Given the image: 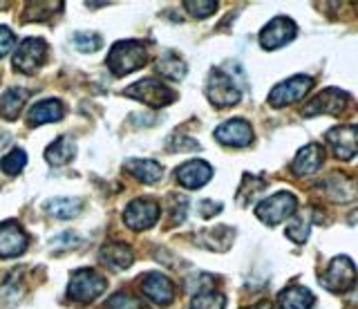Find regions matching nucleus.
<instances>
[{"label": "nucleus", "instance_id": "nucleus-1", "mask_svg": "<svg viewBox=\"0 0 358 309\" xmlns=\"http://www.w3.org/2000/svg\"><path fill=\"white\" fill-rule=\"evenodd\" d=\"M148 61V52H145L143 43L139 41H119L112 45L108 54V68L115 76H126L134 70H139Z\"/></svg>", "mask_w": 358, "mask_h": 309}, {"label": "nucleus", "instance_id": "nucleus-2", "mask_svg": "<svg viewBox=\"0 0 358 309\" xmlns=\"http://www.w3.org/2000/svg\"><path fill=\"white\" fill-rule=\"evenodd\" d=\"M206 96L215 108H229L240 101L242 92H240V87L235 85L233 76L229 72L213 68L206 79Z\"/></svg>", "mask_w": 358, "mask_h": 309}, {"label": "nucleus", "instance_id": "nucleus-3", "mask_svg": "<svg viewBox=\"0 0 358 309\" xmlns=\"http://www.w3.org/2000/svg\"><path fill=\"white\" fill-rule=\"evenodd\" d=\"M106 278L94 269H78L72 273L70 285H67V298L76 303H92L106 292Z\"/></svg>", "mask_w": 358, "mask_h": 309}, {"label": "nucleus", "instance_id": "nucleus-4", "mask_svg": "<svg viewBox=\"0 0 358 309\" xmlns=\"http://www.w3.org/2000/svg\"><path fill=\"white\" fill-rule=\"evenodd\" d=\"M358 280V271L354 267V262L347 258V256H338L329 262V267L324 269V273L320 275V285L324 287L327 292L334 294H343L347 289H352Z\"/></svg>", "mask_w": 358, "mask_h": 309}, {"label": "nucleus", "instance_id": "nucleus-5", "mask_svg": "<svg viewBox=\"0 0 358 309\" xmlns=\"http://www.w3.org/2000/svg\"><path fill=\"white\" fill-rule=\"evenodd\" d=\"M298 208V200L294 193L289 191H280V193H273L271 197H266L255 208V215L262 220L264 224L268 227H275L280 224L282 220H287L289 215H294Z\"/></svg>", "mask_w": 358, "mask_h": 309}, {"label": "nucleus", "instance_id": "nucleus-6", "mask_svg": "<svg viewBox=\"0 0 358 309\" xmlns=\"http://www.w3.org/2000/svg\"><path fill=\"white\" fill-rule=\"evenodd\" d=\"M123 94L137 99V101L150 106V108L171 106L177 99V92L173 90V87H168L166 83H159V81H155V79H141L139 83L126 87Z\"/></svg>", "mask_w": 358, "mask_h": 309}, {"label": "nucleus", "instance_id": "nucleus-7", "mask_svg": "<svg viewBox=\"0 0 358 309\" xmlns=\"http://www.w3.org/2000/svg\"><path fill=\"white\" fill-rule=\"evenodd\" d=\"M311 87H313L311 76L296 74V76H291V79L278 83L273 90L268 92V103H271L273 108H285L289 103H296L311 90Z\"/></svg>", "mask_w": 358, "mask_h": 309}, {"label": "nucleus", "instance_id": "nucleus-8", "mask_svg": "<svg viewBox=\"0 0 358 309\" xmlns=\"http://www.w3.org/2000/svg\"><path fill=\"white\" fill-rule=\"evenodd\" d=\"M48 59V43L43 38H25L14 52V68L22 74H34Z\"/></svg>", "mask_w": 358, "mask_h": 309}, {"label": "nucleus", "instance_id": "nucleus-9", "mask_svg": "<svg viewBox=\"0 0 358 309\" xmlns=\"http://www.w3.org/2000/svg\"><path fill=\"white\" fill-rule=\"evenodd\" d=\"M157 220H159V204L150 200V197H137L123 211V222L137 231L155 227Z\"/></svg>", "mask_w": 358, "mask_h": 309}, {"label": "nucleus", "instance_id": "nucleus-10", "mask_svg": "<svg viewBox=\"0 0 358 309\" xmlns=\"http://www.w3.org/2000/svg\"><path fill=\"white\" fill-rule=\"evenodd\" d=\"M298 34V27L291 18L287 16H275L271 23H268L260 31V45L264 50H280L287 43H291Z\"/></svg>", "mask_w": 358, "mask_h": 309}, {"label": "nucleus", "instance_id": "nucleus-11", "mask_svg": "<svg viewBox=\"0 0 358 309\" xmlns=\"http://www.w3.org/2000/svg\"><path fill=\"white\" fill-rule=\"evenodd\" d=\"M350 103V96H347L338 87H327L324 92H320L316 99L305 106L302 115L305 117H316V115H341L345 106Z\"/></svg>", "mask_w": 358, "mask_h": 309}, {"label": "nucleus", "instance_id": "nucleus-12", "mask_svg": "<svg viewBox=\"0 0 358 309\" xmlns=\"http://www.w3.org/2000/svg\"><path fill=\"white\" fill-rule=\"evenodd\" d=\"M327 143L338 159H352L354 154H358V126L345 124L331 128L327 132Z\"/></svg>", "mask_w": 358, "mask_h": 309}, {"label": "nucleus", "instance_id": "nucleus-13", "mask_svg": "<svg viewBox=\"0 0 358 309\" xmlns=\"http://www.w3.org/2000/svg\"><path fill=\"white\" fill-rule=\"evenodd\" d=\"M141 292H143V296H148L155 305H171L175 298V285L168 275H164L159 271H150L143 275Z\"/></svg>", "mask_w": 358, "mask_h": 309}, {"label": "nucleus", "instance_id": "nucleus-14", "mask_svg": "<svg viewBox=\"0 0 358 309\" xmlns=\"http://www.w3.org/2000/svg\"><path fill=\"white\" fill-rule=\"evenodd\" d=\"M215 139L224 143V146L244 148L253 141V128L249 121H244V119H231L215 130Z\"/></svg>", "mask_w": 358, "mask_h": 309}, {"label": "nucleus", "instance_id": "nucleus-15", "mask_svg": "<svg viewBox=\"0 0 358 309\" xmlns=\"http://www.w3.org/2000/svg\"><path fill=\"white\" fill-rule=\"evenodd\" d=\"M27 233L16 222L0 224V258H14L20 256L27 249Z\"/></svg>", "mask_w": 358, "mask_h": 309}, {"label": "nucleus", "instance_id": "nucleus-16", "mask_svg": "<svg viewBox=\"0 0 358 309\" xmlns=\"http://www.w3.org/2000/svg\"><path fill=\"white\" fill-rule=\"evenodd\" d=\"M175 178L184 189H201L213 178V168L201 159H190L175 171Z\"/></svg>", "mask_w": 358, "mask_h": 309}, {"label": "nucleus", "instance_id": "nucleus-17", "mask_svg": "<svg viewBox=\"0 0 358 309\" xmlns=\"http://www.w3.org/2000/svg\"><path fill=\"white\" fill-rule=\"evenodd\" d=\"M322 161H324L322 146L320 143H309V146H305L296 154L294 164H291V171H294V175H298V178H307V175L320 171Z\"/></svg>", "mask_w": 358, "mask_h": 309}, {"label": "nucleus", "instance_id": "nucleus-18", "mask_svg": "<svg viewBox=\"0 0 358 309\" xmlns=\"http://www.w3.org/2000/svg\"><path fill=\"white\" fill-rule=\"evenodd\" d=\"M99 260L106 264V267L115 269V271H123L128 269L132 260H134V253L128 245H121V242H108V245L101 247L99 251Z\"/></svg>", "mask_w": 358, "mask_h": 309}, {"label": "nucleus", "instance_id": "nucleus-19", "mask_svg": "<svg viewBox=\"0 0 358 309\" xmlns=\"http://www.w3.org/2000/svg\"><path fill=\"white\" fill-rule=\"evenodd\" d=\"M63 113H65V106L59 101V99H43V101L31 106L27 121H29V126L54 124V121H61Z\"/></svg>", "mask_w": 358, "mask_h": 309}, {"label": "nucleus", "instance_id": "nucleus-20", "mask_svg": "<svg viewBox=\"0 0 358 309\" xmlns=\"http://www.w3.org/2000/svg\"><path fill=\"white\" fill-rule=\"evenodd\" d=\"M278 307L280 309H311L313 294L307 289V287L291 285L278 294Z\"/></svg>", "mask_w": 358, "mask_h": 309}, {"label": "nucleus", "instance_id": "nucleus-21", "mask_svg": "<svg viewBox=\"0 0 358 309\" xmlns=\"http://www.w3.org/2000/svg\"><path fill=\"white\" fill-rule=\"evenodd\" d=\"M76 154V143L72 137H59L52 141L48 150H45V159H48L52 166H63V164L72 161Z\"/></svg>", "mask_w": 358, "mask_h": 309}, {"label": "nucleus", "instance_id": "nucleus-22", "mask_svg": "<svg viewBox=\"0 0 358 309\" xmlns=\"http://www.w3.org/2000/svg\"><path fill=\"white\" fill-rule=\"evenodd\" d=\"M126 168L143 184H155L164 178V168L159 161L155 159H130L126 164Z\"/></svg>", "mask_w": 358, "mask_h": 309}, {"label": "nucleus", "instance_id": "nucleus-23", "mask_svg": "<svg viewBox=\"0 0 358 309\" xmlns=\"http://www.w3.org/2000/svg\"><path fill=\"white\" fill-rule=\"evenodd\" d=\"M29 92L22 90V87H11L3 96H0V119H16L20 115L22 106H25Z\"/></svg>", "mask_w": 358, "mask_h": 309}, {"label": "nucleus", "instance_id": "nucleus-24", "mask_svg": "<svg viewBox=\"0 0 358 309\" xmlns=\"http://www.w3.org/2000/svg\"><path fill=\"white\" fill-rule=\"evenodd\" d=\"M81 208L83 200H78V197H54V200L45 202V211L59 220H72L81 213Z\"/></svg>", "mask_w": 358, "mask_h": 309}, {"label": "nucleus", "instance_id": "nucleus-25", "mask_svg": "<svg viewBox=\"0 0 358 309\" xmlns=\"http://www.w3.org/2000/svg\"><path fill=\"white\" fill-rule=\"evenodd\" d=\"M155 70H157V74H162L164 79H168V81H182L186 76V72H188L186 63L173 52H166L164 57L157 61Z\"/></svg>", "mask_w": 358, "mask_h": 309}, {"label": "nucleus", "instance_id": "nucleus-26", "mask_svg": "<svg viewBox=\"0 0 358 309\" xmlns=\"http://www.w3.org/2000/svg\"><path fill=\"white\" fill-rule=\"evenodd\" d=\"M227 307V298L220 292H201L197 296H193V301H190V307L188 309H224Z\"/></svg>", "mask_w": 358, "mask_h": 309}, {"label": "nucleus", "instance_id": "nucleus-27", "mask_svg": "<svg viewBox=\"0 0 358 309\" xmlns=\"http://www.w3.org/2000/svg\"><path fill=\"white\" fill-rule=\"evenodd\" d=\"M287 236L294 240L296 245H305V240L309 238V220L302 213H296L287 227Z\"/></svg>", "mask_w": 358, "mask_h": 309}, {"label": "nucleus", "instance_id": "nucleus-28", "mask_svg": "<svg viewBox=\"0 0 358 309\" xmlns=\"http://www.w3.org/2000/svg\"><path fill=\"white\" fill-rule=\"evenodd\" d=\"M25 164H27L25 150L16 148V150H11L9 154H5L3 161H0V168H3L7 175H18L22 168H25Z\"/></svg>", "mask_w": 358, "mask_h": 309}, {"label": "nucleus", "instance_id": "nucleus-29", "mask_svg": "<svg viewBox=\"0 0 358 309\" xmlns=\"http://www.w3.org/2000/svg\"><path fill=\"white\" fill-rule=\"evenodd\" d=\"M72 43H74V48L81 52H96L101 48V43H103V38H101L96 31H76L72 36Z\"/></svg>", "mask_w": 358, "mask_h": 309}, {"label": "nucleus", "instance_id": "nucleus-30", "mask_svg": "<svg viewBox=\"0 0 358 309\" xmlns=\"http://www.w3.org/2000/svg\"><path fill=\"white\" fill-rule=\"evenodd\" d=\"M106 309H145L137 296H132L128 292H119L106 303Z\"/></svg>", "mask_w": 358, "mask_h": 309}, {"label": "nucleus", "instance_id": "nucleus-31", "mask_svg": "<svg viewBox=\"0 0 358 309\" xmlns=\"http://www.w3.org/2000/svg\"><path fill=\"white\" fill-rule=\"evenodd\" d=\"M184 7L188 9L190 16L206 18V16H210L217 9V3H215V0H186Z\"/></svg>", "mask_w": 358, "mask_h": 309}, {"label": "nucleus", "instance_id": "nucleus-32", "mask_svg": "<svg viewBox=\"0 0 358 309\" xmlns=\"http://www.w3.org/2000/svg\"><path fill=\"white\" fill-rule=\"evenodd\" d=\"M188 197L184 195H173L171 197V224H179L184 222V217L188 213Z\"/></svg>", "mask_w": 358, "mask_h": 309}, {"label": "nucleus", "instance_id": "nucleus-33", "mask_svg": "<svg viewBox=\"0 0 358 309\" xmlns=\"http://www.w3.org/2000/svg\"><path fill=\"white\" fill-rule=\"evenodd\" d=\"M81 242H83L81 236H76V233H72V231H67V233H61L59 238L52 240V249H70V247L81 245Z\"/></svg>", "mask_w": 358, "mask_h": 309}, {"label": "nucleus", "instance_id": "nucleus-34", "mask_svg": "<svg viewBox=\"0 0 358 309\" xmlns=\"http://www.w3.org/2000/svg\"><path fill=\"white\" fill-rule=\"evenodd\" d=\"M14 31H11L9 27L0 25V59L7 57V54L11 52V48H14Z\"/></svg>", "mask_w": 358, "mask_h": 309}, {"label": "nucleus", "instance_id": "nucleus-35", "mask_svg": "<svg viewBox=\"0 0 358 309\" xmlns=\"http://www.w3.org/2000/svg\"><path fill=\"white\" fill-rule=\"evenodd\" d=\"M168 148L171 150H197L199 143L195 139H184V137H173L168 141Z\"/></svg>", "mask_w": 358, "mask_h": 309}, {"label": "nucleus", "instance_id": "nucleus-36", "mask_svg": "<svg viewBox=\"0 0 358 309\" xmlns=\"http://www.w3.org/2000/svg\"><path fill=\"white\" fill-rule=\"evenodd\" d=\"M220 211H222V204L220 202H210V200L199 202V215L201 217H213V215H217Z\"/></svg>", "mask_w": 358, "mask_h": 309}, {"label": "nucleus", "instance_id": "nucleus-37", "mask_svg": "<svg viewBox=\"0 0 358 309\" xmlns=\"http://www.w3.org/2000/svg\"><path fill=\"white\" fill-rule=\"evenodd\" d=\"M9 139H11V135L9 132H5V130H0V148H5L7 143H9Z\"/></svg>", "mask_w": 358, "mask_h": 309}, {"label": "nucleus", "instance_id": "nucleus-38", "mask_svg": "<svg viewBox=\"0 0 358 309\" xmlns=\"http://www.w3.org/2000/svg\"><path fill=\"white\" fill-rule=\"evenodd\" d=\"M244 309H273V307H271V303H257V305L244 307Z\"/></svg>", "mask_w": 358, "mask_h": 309}]
</instances>
